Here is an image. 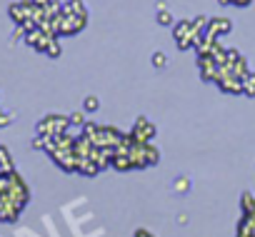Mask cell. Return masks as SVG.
I'll list each match as a JSON object with an SVG mask.
<instances>
[{
    "label": "cell",
    "instance_id": "cell-5",
    "mask_svg": "<svg viewBox=\"0 0 255 237\" xmlns=\"http://www.w3.org/2000/svg\"><path fill=\"white\" fill-rule=\"evenodd\" d=\"M45 53H48L50 58H58V55H60V45H58V40H53V43L48 45V50H45Z\"/></svg>",
    "mask_w": 255,
    "mask_h": 237
},
{
    "label": "cell",
    "instance_id": "cell-8",
    "mask_svg": "<svg viewBox=\"0 0 255 237\" xmlns=\"http://www.w3.org/2000/svg\"><path fill=\"white\" fill-rule=\"evenodd\" d=\"M95 107H98V100L95 97H88L85 100V110H95Z\"/></svg>",
    "mask_w": 255,
    "mask_h": 237
},
{
    "label": "cell",
    "instance_id": "cell-1",
    "mask_svg": "<svg viewBox=\"0 0 255 237\" xmlns=\"http://www.w3.org/2000/svg\"><path fill=\"white\" fill-rule=\"evenodd\" d=\"M68 125L70 120H65V117H45V120L38 123V133L40 138H60Z\"/></svg>",
    "mask_w": 255,
    "mask_h": 237
},
{
    "label": "cell",
    "instance_id": "cell-4",
    "mask_svg": "<svg viewBox=\"0 0 255 237\" xmlns=\"http://www.w3.org/2000/svg\"><path fill=\"white\" fill-rule=\"evenodd\" d=\"M10 123H13V115H10V112H5L3 107H0V128H8Z\"/></svg>",
    "mask_w": 255,
    "mask_h": 237
},
{
    "label": "cell",
    "instance_id": "cell-2",
    "mask_svg": "<svg viewBox=\"0 0 255 237\" xmlns=\"http://www.w3.org/2000/svg\"><path fill=\"white\" fill-rule=\"evenodd\" d=\"M13 172V160H10V153L5 148H0V177Z\"/></svg>",
    "mask_w": 255,
    "mask_h": 237
},
{
    "label": "cell",
    "instance_id": "cell-9",
    "mask_svg": "<svg viewBox=\"0 0 255 237\" xmlns=\"http://www.w3.org/2000/svg\"><path fill=\"white\" fill-rule=\"evenodd\" d=\"M70 123H73V125H80V123H83V115H80V112L70 115Z\"/></svg>",
    "mask_w": 255,
    "mask_h": 237
},
{
    "label": "cell",
    "instance_id": "cell-3",
    "mask_svg": "<svg viewBox=\"0 0 255 237\" xmlns=\"http://www.w3.org/2000/svg\"><path fill=\"white\" fill-rule=\"evenodd\" d=\"M208 28H210V33H228L230 30V23L225 18H218V20H210Z\"/></svg>",
    "mask_w": 255,
    "mask_h": 237
},
{
    "label": "cell",
    "instance_id": "cell-10",
    "mask_svg": "<svg viewBox=\"0 0 255 237\" xmlns=\"http://www.w3.org/2000/svg\"><path fill=\"white\" fill-rule=\"evenodd\" d=\"M33 3H35V5H43V8H45V5H50V3H53V0H33Z\"/></svg>",
    "mask_w": 255,
    "mask_h": 237
},
{
    "label": "cell",
    "instance_id": "cell-7",
    "mask_svg": "<svg viewBox=\"0 0 255 237\" xmlns=\"http://www.w3.org/2000/svg\"><path fill=\"white\" fill-rule=\"evenodd\" d=\"M158 23H163V25H168V23H170V13H168L165 8H160V15H158Z\"/></svg>",
    "mask_w": 255,
    "mask_h": 237
},
{
    "label": "cell",
    "instance_id": "cell-6",
    "mask_svg": "<svg viewBox=\"0 0 255 237\" xmlns=\"http://www.w3.org/2000/svg\"><path fill=\"white\" fill-rule=\"evenodd\" d=\"M153 65H155V68H165V55H163V53H155V55H153Z\"/></svg>",
    "mask_w": 255,
    "mask_h": 237
}]
</instances>
